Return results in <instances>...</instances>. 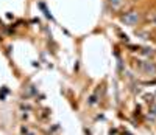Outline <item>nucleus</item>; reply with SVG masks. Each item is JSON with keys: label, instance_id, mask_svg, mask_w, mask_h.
<instances>
[{"label": "nucleus", "instance_id": "obj_1", "mask_svg": "<svg viewBox=\"0 0 156 135\" xmlns=\"http://www.w3.org/2000/svg\"><path fill=\"white\" fill-rule=\"evenodd\" d=\"M139 19H140V16H139V12H137V11H129V12H126V14L122 16V22H123L125 25H128V26H134V25H137Z\"/></svg>", "mask_w": 156, "mask_h": 135}, {"label": "nucleus", "instance_id": "obj_2", "mask_svg": "<svg viewBox=\"0 0 156 135\" xmlns=\"http://www.w3.org/2000/svg\"><path fill=\"white\" fill-rule=\"evenodd\" d=\"M139 67H140V70L144 72V73H147V75H156V65H154V62H140L139 64Z\"/></svg>", "mask_w": 156, "mask_h": 135}, {"label": "nucleus", "instance_id": "obj_3", "mask_svg": "<svg viewBox=\"0 0 156 135\" xmlns=\"http://www.w3.org/2000/svg\"><path fill=\"white\" fill-rule=\"evenodd\" d=\"M109 6L114 9V11H119L123 5H125V0H108Z\"/></svg>", "mask_w": 156, "mask_h": 135}, {"label": "nucleus", "instance_id": "obj_4", "mask_svg": "<svg viewBox=\"0 0 156 135\" xmlns=\"http://www.w3.org/2000/svg\"><path fill=\"white\" fill-rule=\"evenodd\" d=\"M142 53H144L145 56H151V55H154V51H153L151 48H142Z\"/></svg>", "mask_w": 156, "mask_h": 135}, {"label": "nucleus", "instance_id": "obj_5", "mask_svg": "<svg viewBox=\"0 0 156 135\" xmlns=\"http://www.w3.org/2000/svg\"><path fill=\"white\" fill-rule=\"evenodd\" d=\"M153 98H154L153 95H145V101L147 103H153Z\"/></svg>", "mask_w": 156, "mask_h": 135}, {"label": "nucleus", "instance_id": "obj_6", "mask_svg": "<svg viewBox=\"0 0 156 135\" xmlns=\"http://www.w3.org/2000/svg\"><path fill=\"white\" fill-rule=\"evenodd\" d=\"M151 112L156 115V104H154V106H151Z\"/></svg>", "mask_w": 156, "mask_h": 135}, {"label": "nucleus", "instance_id": "obj_7", "mask_svg": "<svg viewBox=\"0 0 156 135\" xmlns=\"http://www.w3.org/2000/svg\"><path fill=\"white\" fill-rule=\"evenodd\" d=\"M153 23H154V25H156V17H153Z\"/></svg>", "mask_w": 156, "mask_h": 135}, {"label": "nucleus", "instance_id": "obj_8", "mask_svg": "<svg viewBox=\"0 0 156 135\" xmlns=\"http://www.w3.org/2000/svg\"><path fill=\"white\" fill-rule=\"evenodd\" d=\"M154 96H156V93H154Z\"/></svg>", "mask_w": 156, "mask_h": 135}, {"label": "nucleus", "instance_id": "obj_9", "mask_svg": "<svg viewBox=\"0 0 156 135\" xmlns=\"http://www.w3.org/2000/svg\"><path fill=\"white\" fill-rule=\"evenodd\" d=\"M30 135H33V133H30Z\"/></svg>", "mask_w": 156, "mask_h": 135}]
</instances>
